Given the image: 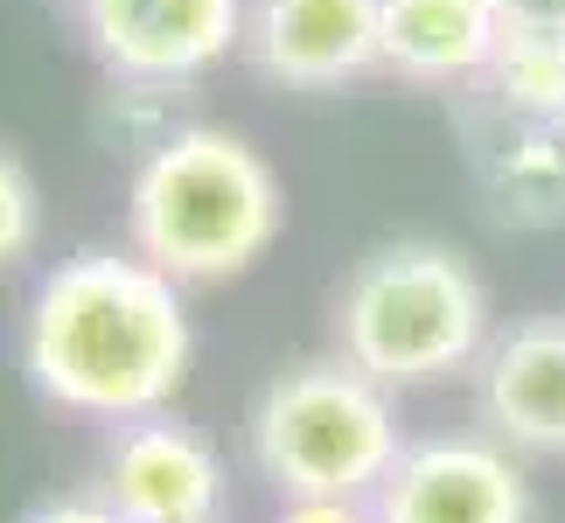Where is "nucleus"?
Returning a JSON list of instances; mask_svg holds the SVG:
<instances>
[{
    "label": "nucleus",
    "instance_id": "6",
    "mask_svg": "<svg viewBox=\"0 0 565 523\" xmlns=\"http://www.w3.org/2000/svg\"><path fill=\"white\" fill-rule=\"evenodd\" d=\"M245 56L294 92H342L384 71V0H252Z\"/></svg>",
    "mask_w": 565,
    "mask_h": 523
},
{
    "label": "nucleus",
    "instance_id": "4",
    "mask_svg": "<svg viewBox=\"0 0 565 523\" xmlns=\"http://www.w3.org/2000/svg\"><path fill=\"white\" fill-rule=\"evenodd\" d=\"M252 453L287 495H356L398 468V419L371 370L350 356L294 363L252 412Z\"/></svg>",
    "mask_w": 565,
    "mask_h": 523
},
{
    "label": "nucleus",
    "instance_id": "1",
    "mask_svg": "<svg viewBox=\"0 0 565 523\" xmlns=\"http://www.w3.org/2000/svg\"><path fill=\"white\" fill-rule=\"evenodd\" d=\"M182 279L140 252H77L29 300V377L50 405L92 419H154L189 377Z\"/></svg>",
    "mask_w": 565,
    "mask_h": 523
},
{
    "label": "nucleus",
    "instance_id": "9",
    "mask_svg": "<svg viewBox=\"0 0 565 523\" xmlns=\"http://www.w3.org/2000/svg\"><path fill=\"white\" fill-rule=\"evenodd\" d=\"M482 412L510 447L565 453V321H531L495 342L482 370Z\"/></svg>",
    "mask_w": 565,
    "mask_h": 523
},
{
    "label": "nucleus",
    "instance_id": "5",
    "mask_svg": "<svg viewBox=\"0 0 565 523\" xmlns=\"http://www.w3.org/2000/svg\"><path fill=\"white\" fill-rule=\"evenodd\" d=\"M252 0H77L98 63L126 84H189L245 50Z\"/></svg>",
    "mask_w": 565,
    "mask_h": 523
},
{
    "label": "nucleus",
    "instance_id": "8",
    "mask_svg": "<svg viewBox=\"0 0 565 523\" xmlns=\"http://www.w3.org/2000/svg\"><path fill=\"white\" fill-rule=\"evenodd\" d=\"M105 503L126 523H210L224 503V468L189 426L147 419L105 461Z\"/></svg>",
    "mask_w": 565,
    "mask_h": 523
},
{
    "label": "nucleus",
    "instance_id": "7",
    "mask_svg": "<svg viewBox=\"0 0 565 523\" xmlns=\"http://www.w3.org/2000/svg\"><path fill=\"white\" fill-rule=\"evenodd\" d=\"M377 523H531L524 474L482 440H433L398 453L377 482Z\"/></svg>",
    "mask_w": 565,
    "mask_h": 523
},
{
    "label": "nucleus",
    "instance_id": "15",
    "mask_svg": "<svg viewBox=\"0 0 565 523\" xmlns=\"http://www.w3.org/2000/svg\"><path fill=\"white\" fill-rule=\"evenodd\" d=\"M279 523H377V516H363L350 495H294V510Z\"/></svg>",
    "mask_w": 565,
    "mask_h": 523
},
{
    "label": "nucleus",
    "instance_id": "16",
    "mask_svg": "<svg viewBox=\"0 0 565 523\" xmlns=\"http://www.w3.org/2000/svg\"><path fill=\"white\" fill-rule=\"evenodd\" d=\"M29 523H126L113 503H56V510H35Z\"/></svg>",
    "mask_w": 565,
    "mask_h": 523
},
{
    "label": "nucleus",
    "instance_id": "12",
    "mask_svg": "<svg viewBox=\"0 0 565 523\" xmlns=\"http://www.w3.org/2000/svg\"><path fill=\"white\" fill-rule=\"evenodd\" d=\"M482 84L495 92V113L565 126V35H545V29H503V42H495Z\"/></svg>",
    "mask_w": 565,
    "mask_h": 523
},
{
    "label": "nucleus",
    "instance_id": "11",
    "mask_svg": "<svg viewBox=\"0 0 565 523\" xmlns=\"http://www.w3.org/2000/svg\"><path fill=\"white\" fill-rule=\"evenodd\" d=\"M482 189L489 210L516 231L565 224V126L552 119H510L482 140Z\"/></svg>",
    "mask_w": 565,
    "mask_h": 523
},
{
    "label": "nucleus",
    "instance_id": "3",
    "mask_svg": "<svg viewBox=\"0 0 565 523\" xmlns=\"http://www.w3.org/2000/svg\"><path fill=\"white\" fill-rule=\"evenodd\" d=\"M482 329H489L482 279L454 245H433V237L377 245L335 300L342 356L371 370L384 391L433 384L447 370H461L482 349Z\"/></svg>",
    "mask_w": 565,
    "mask_h": 523
},
{
    "label": "nucleus",
    "instance_id": "14",
    "mask_svg": "<svg viewBox=\"0 0 565 523\" xmlns=\"http://www.w3.org/2000/svg\"><path fill=\"white\" fill-rule=\"evenodd\" d=\"M503 29H545V35H565V0H495Z\"/></svg>",
    "mask_w": 565,
    "mask_h": 523
},
{
    "label": "nucleus",
    "instance_id": "2",
    "mask_svg": "<svg viewBox=\"0 0 565 523\" xmlns=\"http://www.w3.org/2000/svg\"><path fill=\"white\" fill-rule=\"evenodd\" d=\"M279 224H287L279 174L231 126H168L126 189L134 252L182 287L252 273L273 252Z\"/></svg>",
    "mask_w": 565,
    "mask_h": 523
},
{
    "label": "nucleus",
    "instance_id": "13",
    "mask_svg": "<svg viewBox=\"0 0 565 523\" xmlns=\"http://www.w3.org/2000/svg\"><path fill=\"white\" fill-rule=\"evenodd\" d=\"M35 231H42V195H35V174L21 168L8 147H0V273L21 266L35 252Z\"/></svg>",
    "mask_w": 565,
    "mask_h": 523
},
{
    "label": "nucleus",
    "instance_id": "10",
    "mask_svg": "<svg viewBox=\"0 0 565 523\" xmlns=\"http://www.w3.org/2000/svg\"><path fill=\"white\" fill-rule=\"evenodd\" d=\"M495 42H503L495 0H384V71L405 84L482 77Z\"/></svg>",
    "mask_w": 565,
    "mask_h": 523
}]
</instances>
